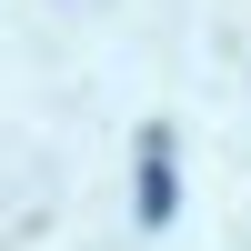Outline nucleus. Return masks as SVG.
<instances>
[{
  "label": "nucleus",
  "mask_w": 251,
  "mask_h": 251,
  "mask_svg": "<svg viewBox=\"0 0 251 251\" xmlns=\"http://www.w3.org/2000/svg\"><path fill=\"white\" fill-rule=\"evenodd\" d=\"M141 221H171V141H141Z\"/></svg>",
  "instance_id": "f257e3e1"
}]
</instances>
